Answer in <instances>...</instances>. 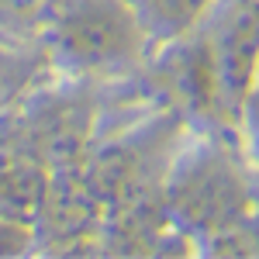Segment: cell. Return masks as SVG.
I'll list each match as a JSON object with an SVG mask.
<instances>
[{
  "mask_svg": "<svg viewBox=\"0 0 259 259\" xmlns=\"http://www.w3.org/2000/svg\"><path fill=\"white\" fill-rule=\"evenodd\" d=\"M11 118L24 149L45 169L87 159L111 121L104 111V83L69 76H49L38 83L11 111Z\"/></svg>",
  "mask_w": 259,
  "mask_h": 259,
  "instance_id": "obj_3",
  "label": "cell"
},
{
  "mask_svg": "<svg viewBox=\"0 0 259 259\" xmlns=\"http://www.w3.org/2000/svg\"><path fill=\"white\" fill-rule=\"evenodd\" d=\"M38 41L56 76L104 87L145 73L156 52L132 0H56Z\"/></svg>",
  "mask_w": 259,
  "mask_h": 259,
  "instance_id": "obj_1",
  "label": "cell"
},
{
  "mask_svg": "<svg viewBox=\"0 0 259 259\" xmlns=\"http://www.w3.org/2000/svg\"><path fill=\"white\" fill-rule=\"evenodd\" d=\"M200 35L211 62L218 118L239 132L256 104V0H221L200 24Z\"/></svg>",
  "mask_w": 259,
  "mask_h": 259,
  "instance_id": "obj_5",
  "label": "cell"
},
{
  "mask_svg": "<svg viewBox=\"0 0 259 259\" xmlns=\"http://www.w3.org/2000/svg\"><path fill=\"white\" fill-rule=\"evenodd\" d=\"M156 49L197 31L221 0H132Z\"/></svg>",
  "mask_w": 259,
  "mask_h": 259,
  "instance_id": "obj_7",
  "label": "cell"
},
{
  "mask_svg": "<svg viewBox=\"0 0 259 259\" xmlns=\"http://www.w3.org/2000/svg\"><path fill=\"white\" fill-rule=\"evenodd\" d=\"M56 0H0V31L11 35H38L45 14Z\"/></svg>",
  "mask_w": 259,
  "mask_h": 259,
  "instance_id": "obj_8",
  "label": "cell"
},
{
  "mask_svg": "<svg viewBox=\"0 0 259 259\" xmlns=\"http://www.w3.org/2000/svg\"><path fill=\"white\" fill-rule=\"evenodd\" d=\"M35 252L52 256H97L107 252L104 245V200H100L87 166H52L45 169V187L35 221Z\"/></svg>",
  "mask_w": 259,
  "mask_h": 259,
  "instance_id": "obj_4",
  "label": "cell"
},
{
  "mask_svg": "<svg viewBox=\"0 0 259 259\" xmlns=\"http://www.w3.org/2000/svg\"><path fill=\"white\" fill-rule=\"evenodd\" d=\"M162 200L173 225L194 245L225 225L256 218L252 162L242 156L239 132H187L162 180Z\"/></svg>",
  "mask_w": 259,
  "mask_h": 259,
  "instance_id": "obj_2",
  "label": "cell"
},
{
  "mask_svg": "<svg viewBox=\"0 0 259 259\" xmlns=\"http://www.w3.org/2000/svg\"><path fill=\"white\" fill-rule=\"evenodd\" d=\"M49 76H56V73L49 66V56L41 49L38 35L0 31V118L11 114Z\"/></svg>",
  "mask_w": 259,
  "mask_h": 259,
  "instance_id": "obj_6",
  "label": "cell"
}]
</instances>
